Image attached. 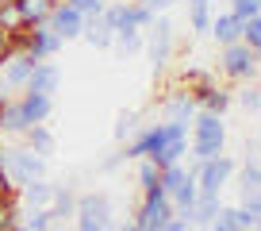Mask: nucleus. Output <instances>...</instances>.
I'll return each instance as SVG.
<instances>
[{
    "instance_id": "42",
    "label": "nucleus",
    "mask_w": 261,
    "mask_h": 231,
    "mask_svg": "<svg viewBox=\"0 0 261 231\" xmlns=\"http://www.w3.org/2000/svg\"><path fill=\"white\" fill-rule=\"evenodd\" d=\"M250 231H261V216H257V220H253V227Z\"/></svg>"
},
{
    "instance_id": "15",
    "label": "nucleus",
    "mask_w": 261,
    "mask_h": 231,
    "mask_svg": "<svg viewBox=\"0 0 261 231\" xmlns=\"http://www.w3.org/2000/svg\"><path fill=\"white\" fill-rule=\"evenodd\" d=\"M253 220H257V216H253L246 204H223V212L215 216V223L204 227V231H250Z\"/></svg>"
},
{
    "instance_id": "30",
    "label": "nucleus",
    "mask_w": 261,
    "mask_h": 231,
    "mask_svg": "<svg viewBox=\"0 0 261 231\" xmlns=\"http://www.w3.org/2000/svg\"><path fill=\"white\" fill-rule=\"evenodd\" d=\"M234 104L246 108V112H261V89L257 85H246L242 93H234Z\"/></svg>"
},
{
    "instance_id": "14",
    "label": "nucleus",
    "mask_w": 261,
    "mask_h": 231,
    "mask_svg": "<svg viewBox=\"0 0 261 231\" xmlns=\"http://www.w3.org/2000/svg\"><path fill=\"white\" fill-rule=\"evenodd\" d=\"M242 24H246V19H238L230 8L215 12V16H212V31H207V35H212L219 47H234V42H242Z\"/></svg>"
},
{
    "instance_id": "43",
    "label": "nucleus",
    "mask_w": 261,
    "mask_h": 231,
    "mask_svg": "<svg viewBox=\"0 0 261 231\" xmlns=\"http://www.w3.org/2000/svg\"><path fill=\"white\" fill-rule=\"evenodd\" d=\"M257 162H261V139H257Z\"/></svg>"
},
{
    "instance_id": "2",
    "label": "nucleus",
    "mask_w": 261,
    "mask_h": 231,
    "mask_svg": "<svg viewBox=\"0 0 261 231\" xmlns=\"http://www.w3.org/2000/svg\"><path fill=\"white\" fill-rule=\"evenodd\" d=\"M0 162H4V170H8V181L16 185V193L23 189V185L46 177V158L35 154L31 147H4L0 150Z\"/></svg>"
},
{
    "instance_id": "36",
    "label": "nucleus",
    "mask_w": 261,
    "mask_h": 231,
    "mask_svg": "<svg viewBox=\"0 0 261 231\" xmlns=\"http://www.w3.org/2000/svg\"><path fill=\"white\" fill-rule=\"evenodd\" d=\"M142 4H146V8L154 12V16H165V12H169L173 4H177V0H142Z\"/></svg>"
},
{
    "instance_id": "22",
    "label": "nucleus",
    "mask_w": 261,
    "mask_h": 231,
    "mask_svg": "<svg viewBox=\"0 0 261 231\" xmlns=\"http://www.w3.org/2000/svg\"><path fill=\"white\" fill-rule=\"evenodd\" d=\"M77 212V193L69 185H54V200H50V220H69Z\"/></svg>"
},
{
    "instance_id": "17",
    "label": "nucleus",
    "mask_w": 261,
    "mask_h": 231,
    "mask_svg": "<svg viewBox=\"0 0 261 231\" xmlns=\"http://www.w3.org/2000/svg\"><path fill=\"white\" fill-rule=\"evenodd\" d=\"M19 108H23L27 124H46L54 115V97H42V93H19Z\"/></svg>"
},
{
    "instance_id": "34",
    "label": "nucleus",
    "mask_w": 261,
    "mask_h": 231,
    "mask_svg": "<svg viewBox=\"0 0 261 231\" xmlns=\"http://www.w3.org/2000/svg\"><path fill=\"white\" fill-rule=\"evenodd\" d=\"M69 4H73L85 19H96L100 12H104V0H69Z\"/></svg>"
},
{
    "instance_id": "16",
    "label": "nucleus",
    "mask_w": 261,
    "mask_h": 231,
    "mask_svg": "<svg viewBox=\"0 0 261 231\" xmlns=\"http://www.w3.org/2000/svg\"><path fill=\"white\" fill-rule=\"evenodd\" d=\"M27 115L23 108H19V97H8V100H0V135H12V139H23L27 131Z\"/></svg>"
},
{
    "instance_id": "41",
    "label": "nucleus",
    "mask_w": 261,
    "mask_h": 231,
    "mask_svg": "<svg viewBox=\"0 0 261 231\" xmlns=\"http://www.w3.org/2000/svg\"><path fill=\"white\" fill-rule=\"evenodd\" d=\"M119 231H142V227H139V223H135V220H127V223H123Z\"/></svg>"
},
{
    "instance_id": "37",
    "label": "nucleus",
    "mask_w": 261,
    "mask_h": 231,
    "mask_svg": "<svg viewBox=\"0 0 261 231\" xmlns=\"http://www.w3.org/2000/svg\"><path fill=\"white\" fill-rule=\"evenodd\" d=\"M119 166H127V162H123V154H119V150H115V154H108L104 162H100V170H104V173H115V170H119Z\"/></svg>"
},
{
    "instance_id": "7",
    "label": "nucleus",
    "mask_w": 261,
    "mask_h": 231,
    "mask_svg": "<svg viewBox=\"0 0 261 231\" xmlns=\"http://www.w3.org/2000/svg\"><path fill=\"white\" fill-rule=\"evenodd\" d=\"M73 220H92L108 231H119L115 227V208H112V197L108 193H77V212Z\"/></svg>"
},
{
    "instance_id": "28",
    "label": "nucleus",
    "mask_w": 261,
    "mask_h": 231,
    "mask_svg": "<svg viewBox=\"0 0 261 231\" xmlns=\"http://www.w3.org/2000/svg\"><path fill=\"white\" fill-rule=\"evenodd\" d=\"M54 220H50V208H23V220H19V231H50Z\"/></svg>"
},
{
    "instance_id": "6",
    "label": "nucleus",
    "mask_w": 261,
    "mask_h": 231,
    "mask_svg": "<svg viewBox=\"0 0 261 231\" xmlns=\"http://www.w3.org/2000/svg\"><path fill=\"white\" fill-rule=\"evenodd\" d=\"M173 200L165 197L162 189H154V193H142V200H139V208H135V223H139L142 231H162L165 223L173 220Z\"/></svg>"
},
{
    "instance_id": "19",
    "label": "nucleus",
    "mask_w": 261,
    "mask_h": 231,
    "mask_svg": "<svg viewBox=\"0 0 261 231\" xmlns=\"http://www.w3.org/2000/svg\"><path fill=\"white\" fill-rule=\"evenodd\" d=\"M19 200H23V208H50V200H54V181L39 177V181L23 185V189H19Z\"/></svg>"
},
{
    "instance_id": "4",
    "label": "nucleus",
    "mask_w": 261,
    "mask_h": 231,
    "mask_svg": "<svg viewBox=\"0 0 261 231\" xmlns=\"http://www.w3.org/2000/svg\"><path fill=\"white\" fill-rule=\"evenodd\" d=\"M188 170H192V177H196V189H200V193H219V197H223V189H227V185L234 181V170H238V162L227 154V150H223V154L207 158V162H192Z\"/></svg>"
},
{
    "instance_id": "9",
    "label": "nucleus",
    "mask_w": 261,
    "mask_h": 231,
    "mask_svg": "<svg viewBox=\"0 0 261 231\" xmlns=\"http://www.w3.org/2000/svg\"><path fill=\"white\" fill-rule=\"evenodd\" d=\"M192 97H196V108H200V112H207V115H227L230 108H234V93L223 89L219 81L192 89Z\"/></svg>"
},
{
    "instance_id": "29",
    "label": "nucleus",
    "mask_w": 261,
    "mask_h": 231,
    "mask_svg": "<svg viewBox=\"0 0 261 231\" xmlns=\"http://www.w3.org/2000/svg\"><path fill=\"white\" fill-rule=\"evenodd\" d=\"M242 42L257 54V62H261V16H250L242 24Z\"/></svg>"
},
{
    "instance_id": "21",
    "label": "nucleus",
    "mask_w": 261,
    "mask_h": 231,
    "mask_svg": "<svg viewBox=\"0 0 261 231\" xmlns=\"http://www.w3.org/2000/svg\"><path fill=\"white\" fill-rule=\"evenodd\" d=\"M54 4H58V0H16V12H19L23 24L35 27V24H46V19H50Z\"/></svg>"
},
{
    "instance_id": "11",
    "label": "nucleus",
    "mask_w": 261,
    "mask_h": 231,
    "mask_svg": "<svg viewBox=\"0 0 261 231\" xmlns=\"http://www.w3.org/2000/svg\"><path fill=\"white\" fill-rule=\"evenodd\" d=\"M58 89H62V66H58L54 58H46V62H35L31 81H27L23 93H42V97H54Z\"/></svg>"
},
{
    "instance_id": "26",
    "label": "nucleus",
    "mask_w": 261,
    "mask_h": 231,
    "mask_svg": "<svg viewBox=\"0 0 261 231\" xmlns=\"http://www.w3.org/2000/svg\"><path fill=\"white\" fill-rule=\"evenodd\" d=\"M142 42H146V31H139V27H119L112 50H119V54H139Z\"/></svg>"
},
{
    "instance_id": "12",
    "label": "nucleus",
    "mask_w": 261,
    "mask_h": 231,
    "mask_svg": "<svg viewBox=\"0 0 261 231\" xmlns=\"http://www.w3.org/2000/svg\"><path fill=\"white\" fill-rule=\"evenodd\" d=\"M230 185H238V204H246V200L261 197V162H257V158H246V162H238L234 181H230Z\"/></svg>"
},
{
    "instance_id": "40",
    "label": "nucleus",
    "mask_w": 261,
    "mask_h": 231,
    "mask_svg": "<svg viewBox=\"0 0 261 231\" xmlns=\"http://www.w3.org/2000/svg\"><path fill=\"white\" fill-rule=\"evenodd\" d=\"M77 231H108V227H100V223H92V220H77Z\"/></svg>"
},
{
    "instance_id": "35",
    "label": "nucleus",
    "mask_w": 261,
    "mask_h": 231,
    "mask_svg": "<svg viewBox=\"0 0 261 231\" xmlns=\"http://www.w3.org/2000/svg\"><path fill=\"white\" fill-rule=\"evenodd\" d=\"M12 54H16V47H12V35H8V31H0V66H4Z\"/></svg>"
},
{
    "instance_id": "1",
    "label": "nucleus",
    "mask_w": 261,
    "mask_h": 231,
    "mask_svg": "<svg viewBox=\"0 0 261 231\" xmlns=\"http://www.w3.org/2000/svg\"><path fill=\"white\" fill-rule=\"evenodd\" d=\"M223 150H227V124H223V115L196 112L192 127H188V154H192V162H207V158L223 154Z\"/></svg>"
},
{
    "instance_id": "18",
    "label": "nucleus",
    "mask_w": 261,
    "mask_h": 231,
    "mask_svg": "<svg viewBox=\"0 0 261 231\" xmlns=\"http://www.w3.org/2000/svg\"><path fill=\"white\" fill-rule=\"evenodd\" d=\"M23 147H31L35 154L50 158V154H54V147H58V139H54V131H50L46 124H31L23 131Z\"/></svg>"
},
{
    "instance_id": "10",
    "label": "nucleus",
    "mask_w": 261,
    "mask_h": 231,
    "mask_svg": "<svg viewBox=\"0 0 261 231\" xmlns=\"http://www.w3.org/2000/svg\"><path fill=\"white\" fill-rule=\"evenodd\" d=\"M196 112H200V108H196V97H192L188 85H185V89H173L169 97L162 100V115L173 120V124H192Z\"/></svg>"
},
{
    "instance_id": "23",
    "label": "nucleus",
    "mask_w": 261,
    "mask_h": 231,
    "mask_svg": "<svg viewBox=\"0 0 261 231\" xmlns=\"http://www.w3.org/2000/svg\"><path fill=\"white\" fill-rule=\"evenodd\" d=\"M188 181H196V177H192V170H188L185 162H173V166H165V170H162V181H158V185H162V193H165V197H173V193H177V189H185Z\"/></svg>"
},
{
    "instance_id": "13",
    "label": "nucleus",
    "mask_w": 261,
    "mask_h": 231,
    "mask_svg": "<svg viewBox=\"0 0 261 231\" xmlns=\"http://www.w3.org/2000/svg\"><path fill=\"white\" fill-rule=\"evenodd\" d=\"M219 212H223V197H219V193H200L196 204L185 212V220L192 223V227L204 231V227H212V223H215V216H219Z\"/></svg>"
},
{
    "instance_id": "33",
    "label": "nucleus",
    "mask_w": 261,
    "mask_h": 231,
    "mask_svg": "<svg viewBox=\"0 0 261 231\" xmlns=\"http://www.w3.org/2000/svg\"><path fill=\"white\" fill-rule=\"evenodd\" d=\"M230 12L238 19H250V16H261V0H230Z\"/></svg>"
},
{
    "instance_id": "3",
    "label": "nucleus",
    "mask_w": 261,
    "mask_h": 231,
    "mask_svg": "<svg viewBox=\"0 0 261 231\" xmlns=\"http://www.w3.org/2000/svg\"><path fill=\"white\" fill-rule=\"evenodd\" d=\"M146 54H150V66L154 74H165L173 62V50H177V27H173L169 16H154V24L146 27Z\"/></svg>"
},
{
    "instance_id": "44",
    "label": "nucleus",
    "mask_w": 261,
    "mask_h": 231,
    "mask_svg": "<svg viewBox=\"0 0 261 231\" xmlns=\"http://www.w3.org/2000/svg\"><path fill=\"white\" fill-rule=\"evenodd\" d=\"M104 4H108V0H104Z\"/></svg>"
},
{
    "instance_id": "20",
    "label": "nucleus",
    "mask_w": 261,
    "mask_h": 231,
    "mask_svg": "<svg viewBox=\"0 0 261 231\" xmlns=\"http://www.w3.org/2000/svg\"><path fill=\"white\" fill-rule=\"evenodd\" d=\"M139 131H142V115L135 112V108H123V112L115 115L112 139H115V143H119V147H123V143H127V139H135V135H139Z\"/></svg>"
},
{
    "instance_id": "5",
    "label": "nucleus",
    "mask_w": 261,
    "mask_h": 231,
    "mask_svg": "<svg viewBox=\"0 0 261 231\" xmlns=\"http://www.w3.org/2000/svg\"><path fill=\"white\" fill-rule=\"evenodd\" d=\"M257 70H261V62H257V54H253L246 42L219 47V74L227 77V81L246 85V81H253V77H257Z\"/></svg>"
},
{
    "instance_id": "24",
    "label": "nucleus",
    "mask_w": 261,
    "mask_h": 231,
    "mask_svg": "<svg viewBox=\"0 0 261 231\" xmlns=\"http://www.w3.org/2000/svg\"><path fill=\"white\" fill-rule=\"evenodd\" d=\"M81 39L89 42V47H96V50H112V42H115V31L112 27L104 24V19H89V24H85V31H81Z\"/></svg>"
},
{
    "instance_id": "31",
    "label": "nucleus",
    "mask_w": 261,
    "mask_h": 231,
    "mask_svg": "<svg viewBox=\"0 0 261 231\" xmlns=\"http://www.w3.org/2000/svg\"><path fill=\"white\" fill-rule=\"evenodd\" d=\"M23 24L16 12V0H0V31H16V27Z\"/></svg>"
},
{
    "instance_id": "25",
    "label": "nucleus",
    "mask_w": 261,
    "mask_h": 231,
    "mask_svg": "<svg viewBox=\"0 0 261 231\" xmlns=\"http://www.w3.org/2000/svg\"><path fill=\"white\" fill-rule=\"evenodd\" d=\"M19 220H23V200H19V193L0 197V231H19Z\"/></svg>"
},
{
    "instance_id": "38",
    "label": "nucleus",
    "mask_w": 261,
    "mask_h": 231,
    "mask_svg": "<svg viewBox=\"0 0 261 231\" xmlns=\"http://www.w3.org/2000/svg\"><path fill=\"white\" fill-rule=\"evenodd\" d=\"M16 193V185L8 181V170H4V162H0V197H12Z\"/></svg>"
},
{
    "instance_id": "32",
    "label": "nucleus",
    "mask_w": 261,
    "mask_h": 231,
    "mask_svg": "<svg viewBox=\"0 0 261 231\" xmlns=\"http://www.w3.org/2000/svg\"><path fill=\"white\" fill-rule=\"evenodd\" d=\"M212 81H215L212 70H196V66L185 70V85H188V89H200V85H212Z\"/></svg>"
},
{
    "instance_id": "27",
    "label": "nucleus",
    "mask_w": 261,
    "mask_h": 231,
    "mask_svg": "<svg viewBox=\"0 0 261 231\" xmlns=\"http://www.w3.org/2000/svg\"><path fill=\"white\" fill-rule=\"evenodd\" d=\"M135 181H139V189L142 193H154V189H162V170H158L150 158H139V170H135Z\"/></svg>"
},
{
    "instance_id": "8",
    "label": "nucleus",
    "mask_w": 261,
    "mask_h": 231,
    "mask_svg": "<svg viewBox=\"0 0 261 231\" xmlns=\"http://www.w3.org/2000/svg\"><path fill=\"white\" fill-rule=\"evenodd\" d=\"M46 24L58 31V39H62V42H73V39H81V31H85V24H89V19H85L81 12L69 4V0H58Z\"/></svg>"
},
{
    "instance_id": "39",
    "label": "nucleus",
    "mask_w": 261,
    "mask_h": 231,
    "mask_svg": "<svg viewBox=\"0 0 261 231\" xmlns=\"http://www.w3.org/2000/svg\"><path fill=\"white\" fill-rule=\"evenodd\" d=\"M162 231H192V223H188V220H185V216H173V220H169V223H165V227H162Z\"/></svg>"
}]
</instances>
